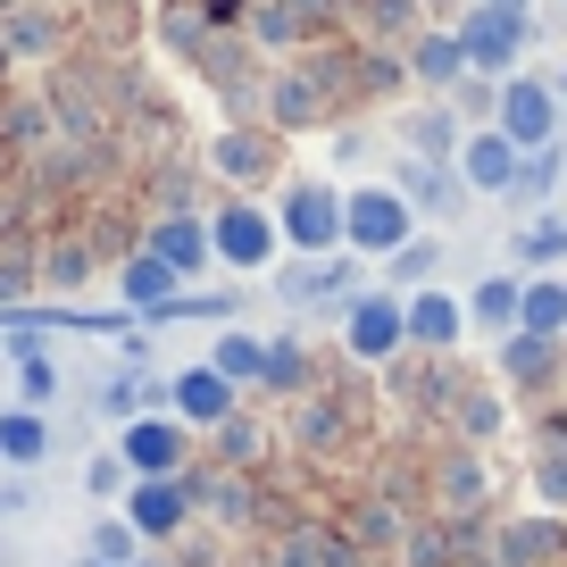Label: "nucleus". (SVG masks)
I'll list each match as a JSON object with an SVG mask.
<instances>
[{"instance_id":"nucleus-1","label":"nucleus","mask_w":567,"mask_h":567,"mask_svg":"<svg viewBox=\"0 0 567 567\" xmlns=\"http://www.w3.org/2000/svg\"><path fill=\"white\" fill-rule=\"evenodd\" d=\"M259 109H267V125H276V134L334 125V109H342V68H334V59H292V68L267 75Z\"/></svg>"},{"instance_id":"nucleus-2","label":"nucleus","mask_w":567,"mask_h":567,"mask_svg":"<svg viewBox=\"0 0 567 567\" xmlns=\"http://www.w3.org/2000/svg\"><path fill=\"white\" fill-rule=\"evenodd\" d=\"M334 334H342V351H351L359 368H392V359L409 351V318H401V292H392V284H359L351 301L334 309Z\"/></svg>"},{"instance_id":"nucleus-3","label":"nucleus","mask_w":567,"mask_h":567,"mask_svg":"<svg viewBox=\"0 0 567 567\" xmlns=\"http://www.w3.org/2000/svg\"><path fill=\"white\" fill-rule=\"evenodd\" d=\"M409 234H417V209H409L401 184H351V193H342V250L392 259Z\"/></svg>"},{"instance_id":"nucleus-4","label":"nucleus","mask_w":567,"mask_h":567,"mask_svg":"<svg viewBox=\"0 0 567 567\" xmlns=\"http://www.w3.org/2000/svg\"><path fill=\"white\" fill-rule=\"evenodd\" d=\"M276 234L292 259H326V250H342V193L326 176H292L276 200Z\"/></svg>"},{"instance_id":"nucleus-5","label":"nucleus","mask_w":567,"mask_h":567,"mask_svg":"<svg viewBox=\"0 0 567 567\" xmlns=\"http://www.w3.org/2000/svg\"><path fill=\"white\" fill-rule=\"evenodd\" d=\"M276 250H284L276 209H259L250 193H234V200H217V209H209V259H217V267L259 276V267H276Z\"/></svg>"},{"instance_id":"nucleus-6","label":"nucleus","mask_w":567,"mask_h":567,"mask_svg":"<svg viewBox=\"0 0 567 567\" xmlns=\"http://www.w3.org/2000/svg\"><path fill=\"white\" fill-rule=\"evenodd\" d=\"M351 18L342 0H250V51H267V59H292V51H309V42H326L334 25Z\"/></svg>"},{"instance_id":"nucleus-7","label":"nucleus","mask_w":567,"mask_h":567,"mask_svg":"<svg viewBox=\"0 0 567 567\" xmlns=\"http://www.w3.org/2000/svg\"><path fill=\"white\" fill-rule=\"evenodd\" d=\"M451 34H460V51H467V68H476V75H517V51H526L534 18H526V9H493V0H467Z\"/></svg>"},{"instance_id":"nucleus-8","label":"nucleus","mask_w":567,"mask_h":567,"mask_svg":"<svg viewBox=\"0 0 567 567\" xmlns=\"http://www.w3.org/2000/svg\"><path fill=\"white\" fill-rule=\"evenodd\" d=\"M493 125L517 142V151H550V134H559V84L550 75H501V109H493Z\"/></svg>"},{"instance_id":"nucleus-9","label":"nucleus","mask_w":567,"mask_h":567,"mask_svg":"<svg viewBox=\"0 0 567 567\" xmlns=\"http://www.w3.org/2000/svg\"><path fill=\"white\" fill-rule=\"evenodd\" d=\"M517 151L501 125H467L460 134V151H451V176L467 184V200H509V184H517Z\"/></svg>"},{"instance_id":"nucleus-10","label":"nucleus","mask_w":567,"mask_h":567,"mask_svg":"<svg viewBox=\"0 0 567 567\" xmlns=\"http://www.w3.org/2000/svg\"><path fill=\"white\" fill-rule=\"evenodd\" d=\"M117 517L142 534V543H176L184 526H193V484L184 476H134L117 501Z\"/></svg>"},{"instance_id":"nucleus-11","label":"nucleus","mask_w":567,"mask_h":567,"mask_svg":"<svg viewBox=\"0 0 567 567\" xmlns=\"http://www.w3.org/2000/svg\"><path fill=\"white\" fill-rule=\"evenodd\" d=\"M209 176H226L234 193L276 184L284 176V134H276V125H226V134L209 142Z\"/></svg>"},{"instance_id":"nucleus-12","label":"nucleus","mask_w":567,"mask_h":567,"mask_svg":"<svg viewBox=\"0 0 567 567\" xmlns=\"http://www.w3.org/2000/svg\"><path fill=\"white\" fill-rule=\"evenodd\" d=\"M117 460L134 467V476H184V460H193V425L184 417H125V434H117Z\"/></svg>"},{"instance_id":"nucleus-13","label":"nucleus","mask_w":567,"mask_h":567,"mask_svg":"<svg viewBox=\"0 0 567 567\" xmlns=\"http://www.w3.org/2000/svg\"><path fill=\"white\" fill-rule=\"evenodd\" d=\"M401 318H409V351H425V359H451L467 342V301H460V292H443V284L401 292Z\"/></svg>"},{"instance_id":"nucleus-14","label":"nucleus","mask_w":567,"mask_h":567,"mask_svg":"<svg viewBox=\"0 0 567 567\" xmlns=\"http://www.w3.org/2000/svg\"><path fill=\"white\" fill-rule=\"evenodd\" d=\"M276 292H284L292 309H318V301L342 309V301L359 292V250H351V259H342V250H326V259H292V267L276 276Z\"/></svg>"},{"instance_id":"nucleus-15","label":"nucleus","mask_w":567,"mask_h":567,"mask_svg":"<svg viewBox=\"0 0 567 567\" xmlns=\"http://www.w3.org/2000/svg\"><path fill=\"white\" fill-rule=\"evenodd\" d=\"M234 401H243V392H234L226 375L209 368V359H200V368H176V375H167V417H184V425H209V434H217V425L234 417Z\"/></svg>"},{"instance_id":"nucleus-16","label":"nucleus","mask_w":567,"mask_h":567,"mask_svg":"<svg viewBox=\"0 0 567 567\" xmlns=\"http://www.w3.org/2000/svg\"><path fill=\"white\" fill-rule=\"evenodd\" d=\"M401 68L417 75L425 101H451V84L467 75V51H460V34H451V25H425V34L401 51Z\"/></svg>"},{"instance_id":"nucleus-17","label":"nucleus","mask_w":567,"mask_h":567,"mask_svg":"<svg viewBox=\"0 0 567 567\" xmlns=\"http://www.w3.org/2000/svg\"><path fill=\"white\" fill-rule=\"evenodd\" d=\"M117 301H125V318H142V309L159 318V309H176V301H184V276L159 259V250H134V259L117 267Z\"/></svg>"},{"instance_id":"nucleus-18","label":"nucleus","mask_w":567,"mask_h":567,"mask_svg":"<svg viewBox=\"0 0 567 567\" xmlns=\"http://www.w3.org/2000/svg\"><path fill=\"white\" fill-rule=\"evenodd\" d=\"M460 134H467V125H460V109H451V101H417L401 117V151H409V159H425V167H451Z\"/></svg>"},{"instance_id":"nucleus-19","label":"nucleus","mask_w":567,"mask_h":567,"mask_svg":"<svg viewBox=\"0 0 567 567\" xmlns=\"http://www.w3.org/2000/svg\"><path fill=\"white\" fill-rule=\"evenodd\" d=\"M493 359H501V375H509V384H526V392H550V384H559V368H567L550 334H501Z\"/></svg>"},{"instance_id":"nucleus-20","label":"nucleus","mask_w":567,"mask_h":567,"mask_svg":"<svg viewBox=\"0 0 567 567\" xmlns=\"http://www.w3.org/2000/svg\"><path fill=\"white\" fill-rule=\"evenodd\" d=\"M142 250H159V259L176 267V276H200V267H209V217L167 209L159 226H151V243H142Z\"/></svg>"},{"instance_id":"nucleus-21","label":"nucleus","mask_w":567,"mask_h":567,"mask_svg":"<svg viewBox=\"0 0 567 567\" xmlns=\"http://www.w3.org/2000/svg\"><path fill=\"white\" fill-rule=\"evenodd\" d=\"M559 559H567L559 517H517V526H501V567H559Z\"/></svg>"},{"instance_id":"nucleus-22","label":"nucleus","mask_w":567,"mask_h":567,"mask_svg":"<svg viewBox=\"0 0 567 567\" xmlns=\"http://www.w3.org/2000/svg\"><path fill=\"white\" fill-rule=\"evenodd\" d=\"M351 25H359V42H375V51H392V42L409 51V42L425 34V9L417 0H359Z\"/></svg>"},{"instance_id":"nucleus-23","label":"nucleus","mask_w":567,"mask_h":567,"mask_svg":"<svg viewBox=\"0 0 567 567\" xmlns=\"http://www.w3.org/2000/svg\"><path fill=\"white\" fill-rule=\"evenodd\" d=\"M434 493H443V509H451V517H476L484 501H493V467H484V451H476V443L451 451V460H443V484H434Z\"/></svg>"},{"instance_id":"nucleus-24","label":"nucleus","mask_w":567,"mask_h":567,"mask_svg":"<svg viewBox=\"0 0 567 567\" xmlns=\"http://www.w3.org/2000/svg\"><path fill=\"white\" fill-rule=\"evenodd\" d=\"M42 460H51V417H42V409H0V467H18V476H25V467H42Z\"/></svg>"},{"instance_id":"nucleus-25","label":"nucleus","mask_w":567,"mask_h":567,"mask_svg":"<svg viewBox=\"0 0 567 567\" xmlns=\"http://www.w3.org/2000/svg\"><path fill=\"white\" fill-rule=\"evenodd\" d=\"M517 301H526V276H476V292H467V326H484V334H517Z\"/></svg>"},{"instance_id":"nucleus-26","label":"nucleus","mask_w":567,"mask_h":567,"mask_svg":"<svg viewBox=\"0 0 567 567\" xmlns=\"http://www.w3.org/2000/svg\"><path fill=\"white\" fill-rule=\"evenodd\" d=\"M451 425H460L467 443H493L501 425H509V401H501L493 384H467L460 375V384H451Z\"/></svg>"},{"instance_id":"nucleus-27","label":"nucleus","mask_w":567,"mask_h":567,"mask_svg":"<svg viewBox=\"0 0 567 567\" xmlns=\"http://www.w3.org/2000/svg\"><path fill=\"white\" fill-rule=\"evenodd\" d=\"M209 368L226 375L234 392H243V384H267V342L250 334V326H226V334L209 342Z\"/></svg>"},{"instance_id":"nucleus-28","label":"nucleus","mask_w":567,"mask_h":567,"mask_svg":"<svg viewBox=\"0 0 567 567\" xmlns=\"http://www.w3.org/2000/svg\"><path fill=\"white\" fill-rule=\"evenodd\" d=\"M392 184L409 193V209L425 200L434 217H460V200H467V184L451 176V167H425V159H401V176H392Z\"/></svg>"},{"instance_id":"nucleus-29","label":"nucleus","mask_w":567,"mask_h":567,"mask_svg":"<svg viewBox=\"0 0 567 567\" xmlns=\"http://www.w3.org/2000/svg\"><path fill=\"white\" fill-rule=\"evenodd\" d=\"M276 567H359V543H351V534L301 526V534H284V543H276Z\"/></svg>"},{"instance_id":"nucleus-30","label":"nucleus","mask_w":567,"mask_h":567,"mask_svg":"<svg viewBox=\"0 0 567 567\" xmlns=\"http://www.w3.org/2000/svg\"><path fill=\"white\" fill-rule=\"evenodd\" d=\"M443 259H451L443 234H409V243L384 259V276H392V292H425V284L443 276Z\"/></svg>"},{"instance_id":"nucleus-31","label":"nucleus","mask_w":567,"mask_h":567,"mask_svg":"<svg viewBox=\"0 0 567 567\" xmlns=\"http://www.w3.org/2000/svg\"><path fill=\"white\" fill-rule=\"evenodd\" d=\"M517 334H567V284L559 276H526V301H517Z\"/></svg>"},{"instance_id":"nucleus-32","label":"nucleus","mask_w":567,"mask_h":567,"mask_svg":"<svg viewBox=\"0 0 567 567\" xmlns=\"http://www.w3.org/2000/svg\"><path fill=\"white\" fill-rule=\"evenodd\" d=\"M142 550H151V543H142L125 517H92V534H84V567H134Z\"/></svg>"},{"instance_id":"nucleus-33","label":"nucleus","mask_w":567,"mask_h":567,"mask_svg":"<svg viewBox=\"0 0 567 567\" xmlns=\"http://www.w3.org/2000/svg\"><path fill=\"white\" fill-rule=\"evenodd\" d=\"M342 425H351V409H342V401H301L292 434H301L309 451H334V443H342Z\"/></svg>"},{"instance_id":"nucleus-34","label":"nucleus","mask_w":567,"mask_h":567,"mask_svg":"<svg viewBox=\"0 0 567 567\" xmlns=\"http://www.w3.org/2000/svg\"><path fill=\"white\" fill-rule=\"evenodd\" d=\"M559 176H567V159H559V151H526V159H517L509 200H550V193H559Z\"/></svg>"},{"instance_id":"nucleus-35","label":"nucleus","mask_w":567,"mask_h":567,"mask_svg":"<svg viewBox=\"0 0 567 567\" xmlns=\"http://www.w3.org/2000/svg\"><path fill=\"white\" fill-rule=\"evenodd\" d=\"M451 109H460V125H493V109H501V75H476V68H467L460 84H451Z\"/></svg>"},{"instance_id":"nucleus-36","label":"nucleus","mask_w":567,"mask_h":567,"mask_svg":"<svg viewBox=\"0 0 567 567\" xmlns=\"http://www.w3.org/2000/svg\"><path fill=\"white\" fill-rule=\"evenodd\" d=\"M517 259H526V267H559V259H567V226H559V217H526Z\"/></svg>"},{"instance_id":"nucleus-37","label":"nucleus","mask_w":567,"mask_h":567,"mask_svg":"<svg viewBox=\"0 0 567 567\" xmlns=\"http://www.w3.org/2000/svg\"><path fill=\"white\" fill-rule=\"evenodd\" d=\"M92 267H101V250H92V243H59L51 259H42V284H51V292H75Z\"/></svg>"},{"instance_id":"nucleus-38","label":"nucleus","mask_w":567,"mask_h":567,"mask_svg":"<svg viewBox=\"0 0 567 567\" xmlns=\"http://www.w3.org/2000/svg\"><path fill=\"white\" fill-rule=\"evenodd\" d=\"M0 34H9V51L42 59V51L59 42V25H51V18H34V9H9V18H0Z\"/></svg>"},{"instance_id":"nucleus-39","label":"nucleus","mask_w":567,"mask_h":567,"mask_svg":"<svg viewBox=\"0 0 567 567\" xmlns=\"http://www.w3.org/2000/svg\"><path fill=\"white\" fill-rule=\"evenodd\" d=\"M309 384V359H301V342L284 334V342H267V392H301Z\"/></svg>"},{"instance_id":"nucleus-40","label":"nucleus","mask_w":567,"mask_h":567,"mask_svg":"<svg viewBox=\"0 0 567 567\" xmlns=\"http://www.w3.org/2000/svg\"><path fill=\"white\" fill-rule=\"evenodd\" d=\"M125 484H134V467H125L117 451H101V460H84V493H92V501H125Z\"/></svg>"},{"instance_id":"nucleus-41","label":"nucleus","mask_w":567,"mask_h":567,"mask_svg":"<svg viewBox=\"0 0 567 567\" xmlns=\"http://www.w3.org/2000/svg\"><path fill=\"white\" fill-rule=\"evenodd\" d=\"M259 443H267V434L243 417V409H234V417L217 425V460H234V467H250V460H259Z\"/></svg>"},{"instance_id":"nucleus-42","label":"nucleus","mask_w":567,"mask_h":567,"mask_svg":"<svg viewBox=\"0 0 567 567\" xmlns=\"http://www.w3.org/2000/svg\"><path fill=\"white\" fill-rule=\"evenodd\" d=\"M351 543H409V534H401V509H384V501H368V509L351 517Z\"/></svg>"},{"instance_id":"nucleus-43","label":"nucleus","mask_w":567,"mask_h":567,"mask_svg":"<svg viewBox=\"0 0 567 567\" xmlns=\"http://www.w3.org/2000/svg\"><path fill=\"white\" fill-rule=\"evenodd\" d=\"M534 493L567 509V451H543V460H534Z\"/></svg>"},{"instance_id":"nucleus-44","label":"nucleus","mask_w":567,"mask_h":567,"mask_svg":"<svg viewBox=\"0 0 567 567\" xmlns=\"http://www.w3.org/2000/svg\"><path fill=\"white\" fill-rule=\"evenodd\" d=\"M417 9H425L434 25H460V9H467V0H417Z\"/></svg>"},{"instance_id":"nucleus-45","label":"nucleus","mask_w":567,"mask_h":567,"mask_svg":"<svg viewBox=\"0 0 567 567\" xmlns=\"http://www.w3.org/2000/svg\"><path fill=\"white\" fill-rule=\"evenodd\" d=\"M0 517H25V484H0Z\"/></svg>"},{"instance_id":"nucleus-46","label":"nucleus","mask_w":567,"mask_h":567,"mask_svg":"<svg viewBox=\"0 0 567 567\" xmlns=\"http://www.w3.org/2000/svg\"><path fill=\"white\" fill-rule=\"evenodd\" d=\"M134 567H176V559H167V550H142V559Z\"/></svg>"},{"instance_id":"nucleus-47","label":"nucleus","mask_w":567,"mask_h":567,"mask_svg":"<svg viewBox=\"0 0 567 567\" xmlns=\"http://www.w3.org/2000/svg\"><path fill=\"white\" fill-rule=\"evenodd\" d=\"M493 9H534V0H493Z\"/></svg>"},{"instance_id":"nucleus-48","label":"nucleus","mask_w":567,"mask_h":567,"mask_svg":"<svg viewBox=\"0 0 567 567\" xmlns=\"http://www.w3.org/2000/svg\"><path fill=\"white\" fill-rule=\"evenodd\" d=\"M9 151H18V142H0V167H9Z\"/></svg>"},{"instance_id":"nucleus-49","label":"nucleus","mask_w":567,"mask_h":567,"mask_svg":"<svg viewBox=\"0 0 567 567\" xmlns=\"http://www.w3.org/2000/svg\"><path fill=\"white\" fill-rule=\"evenodd\" d=\"M559 109H567V75H559Z\"/></svg>"}]
</instances>
